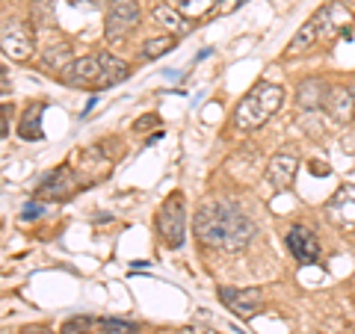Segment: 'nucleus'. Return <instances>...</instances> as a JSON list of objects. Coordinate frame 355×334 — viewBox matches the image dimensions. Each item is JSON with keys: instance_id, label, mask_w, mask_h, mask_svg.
I'll return each mask as SVG.
<instances>
[{"instance_id": "nucleus-1", "label": "nucleus", "mask_w": 355, "mask_h": 334, "mask_svg": "<svg viewBox=\"0 0 355 334\" xmlns=\"http://www.w3.org/2000/svg\"><path fill=\"white\" fill-rule=\"evenodd\" d=\"M193 231L202 246L222 252H240L254 240V222L234 202L222 198H210L196 210Z\"/></svg>"}, {"instance_id": "nucleus-2", "label": "nucleus", "mask_w": 355, "mask_h": 334, "mask_svg": "<svg viewBox=\"0 0 355 334\" xmlns=\"http://www.w3.org/2000/svg\"><path fill=\"white\" fill-rule=\"evenodd\" d=\"M284 104V89L275 83H258L249 89V95L243 98L234 109V121L240 130H258L270 121Z\"/></svg>"}, {"instance_id": "nucleus-3", "label": "nucleus", "mask_w": 355, "mask_h": 334, "mask_svg": "<svg viewBox=\"0 0 355 334\" xmlns=\"http://www.w3.org/2000/svg\"><path fill=\"white\" fill-rule=\"evenodd\" d=\"M184 231H187V204L181 193H172L163 202L160 213H157V234L166 240V246L178 249L184 243Z\"/></svg>"}, {"instance_id": "nucleus-4", "label": "nucleus", "mask_w": 355, "mask_h": 334, "mask_svg": "<svg viewBox=\"0 0 355 334\" xmlns=\"http://www.w3.org/2000/svg\"><path fill=\"white\" fill-rule=\"evenodd\" d=\"M60 80L71 89H104V65H101V53L95 57H80L74 60L69 69L60 74Z\"/></svg>"}, {"instance_id": "nucleus-5", "label": "nucleus", "mask_w": 355, "mask_h": 334, "mask_svg": "<svg viewBox=\"0 0 355 334\" xmlns=\"http://www.w3.org/2000/svg\"><path fill=\"white\" fill-rule=\"evenodd\" d=\"M139 24V3L137 0H113L107 12L104 36L107 42H121L128 33Z\"/></svg>"}, {"instance_id": "nucleus-6", "label": "nucleus", "mask_w": 355, "mask_h": 334, "mask_svg": "<svg viewBox=\"0 0 355 334\" xmlns=\"http://www.w3.org/2000/svg\"><path fill=\"white\" fill-rule=\"evenodd\" d=\"M219 302L225 305L231 314L249 319L254 314H261L263 293L258 290V287H222V290H219Z\"/></svg>"}, {"instance_id": "nucleus-7", "label": "nucleus", "mask_w": 355, "mask_h": 334, "mask_svg": "<svg viewBox=\"0 0 355 334\" xmlns=\"http://www.w3.org/2000/svg\"><path fill=\"white\" fill-rule=\"evenodd\" d=\"M0 44H3V53L9 60H27L33 48H36V36H33V30L24 21H3Z\"/></svg>"}, {"instance_id": "nucleus-8", "label": "nucleus", "mask_w": 355, "mask_h": 334, "mask_svg": "<svg viewBox=\"0 0 355 334\" xmlns=\"http://www.w3.org/2000/svg\"><path fill=\"white\" fill-rule=\"evenodd\" d=\"M323 216L329 219V225H335L338 231H355V186H340L335 195L326 202Z\"/></svg>"}, {"instance_id": "nucleus-9", "label": "nucleus", "mask_w": 355, "mask_h": 334, "mask_svg": "<svg viewBox=\"0 0 355 334\" xmlns=\"http://www.w3.org/2000/svg\"><path fill=\"white\" fill-rule=\"evenodd\" d=\"M287 249H291L296 263H317L320 261V240L314 237V231L305 225H296L287 231Z\"/></svg>"}, {"instance_id": "nucleus-10", "label": "nucleus", "mask_w": 355, "mask_h": 334, "mask_svg": "<svg viewBox=\"0 0 355 334\" xmlns=\"http://www.w3.org/2000/svg\"><path fill=\"white\" fill-rule=\"evenodd\" d=\"M77 184H80V177H77L69 166H60V169H53L51 175H44L42 177V184L36 193L42 198H65V195H71Z\"/></svg>"}, {"instance_id": "nucleus-11", "label": "nucleus", "mask_w": 355, "mask_h": 334, "mask_svg": "<svg viewBox=\"0 0 355 334\" xmlns=\"http://www.w3.org/2000/svg\"><path fill=\"white\" fill-rule=\"evenodd\" d=\"M293 177H296V157H291V154H275L270 166H266V181L275 189H291Z\"/></svg>"}, {"instance_id": "nucleus-12", "label": "nucleus", "mask_w": 355, "mask_h": 334, "mask_svg": "<svg viewBox=\"0 0 355 334\" xmlns=\"http://www.w3.org/2000/svg\"><path fill=\"white\" fill-rule=\"evenodd\" d=\"M326 109H329V116L335 121H349L355 116V98H352V92H349V89H343V86L329 89Z\"/></svg>"}, {"instance_id": "nucleus-13", "label": "nucleus", "mask_w": 355, "mask_h": 334, "mask_svg": "<svg viewBox=\"0 0 355 334\" xmlns=\"http://www.w3.org/2000/svg\"><path fill=\"white\" fill-rule=\"evenodd\" d=\"M326 98H329V86L320 80V77H311V80H302L299 83V107L302 109H314L320 104H326Z\"/></svg>"}, {"instance_id": "nucleus-14", "label": "nucleus", "mask_w": 355, "mask_h": 334, "mask_svg": "<svg viewBox=\"0 0 355 334\" xmlns=\"http://www.w3.org/2000/svg\"><path fill=\"white\" fill-rule=\"evenodd\" d=\"M101 65H104V89L125 83L130 77V65L121 62L119 57H113V53H107V51H101Z\"/></svg>"}, {"instance_id": "nucleus-15", "label": "nucleus", "mask_w": 355, "mask_h": 334, "mask_svg": "<svg viewBox=\"0 0 355 334\" xmlns=\"http://www.w3.org/2000/svg\"><path fill=\"white\" fill-rule=\"evenodd\" d=\"M154 18H157L163 27H169L172 33H190V18H184L172 3H160L154 9Z\"/></svg>"}, {"instance_id": "nucleus-16", "label": "nucleus", "mask_w": 355, "mask_h": 334, "mask_svg": "<svg viewBox=\"0 0 355 334\" xmlns=\"http://www.w3.org/2000/svg\"><path fill=\"white\" fill-rule=\"evenodd\" d=\"M42 62L48 65V69H53L57 74H62V71L74 62V60H71V48H69V44H57V48H51L48 53H44Z\"/></svg>"}, {"instance_id": "nucleus-17", "label": "nucleus", "mask_w": 355, "mask_h": 334, "mask_svg": "<svg viewBox=\"0 0 355 334\" xmlns=\"http://www.w3.org/2000/svg\"><path fill=\"white\" fill-rule=\"evenodd\" d=\"M169 3H172L184 18H198V15L210 12L214 0H169Z\"/></svg>"}, {"instance_id": "nucleus-18", "label": "nucleus", "mask_w": 355, "mask_h": 334, "mask_svg": "<svg viewBox=\"0 0 355 334\" xmlns=\"http://www.w3.org/2000/svg\"><path fill=\"white\" fill-rule=\"evenodd\" d=\"M39 118H42V107H30L27 116H24V125H21V137L24 139H42Z\"/></svg>"}, {"instance_id": "nucleus-19", "label": "nucleus", "mask_w": 355, "mask_h": 334, "mask_svg": "<svg viewBox=\"0 0 355 334\" xmlns=\"http://www.w3.org/2000/svg\"><path fill=\"white\" fill-rule=\"evenodd\" d=\"M175 48V36L169 33V36H157V39H148L146 44H142V51H146V57H163V53H169Z\"/></svg>"}, {"instance_id": "nucleus-20", "label": "nucleus", "mask_w": 355, "mask_h": 334, "mask_svg": "<svg viewBox=\"0 0 355 334\" xmlns=\"http://www.w3.org/2000/svg\"><path fill=\"white\" fill-rule=\"evenodd\" d=\"M95 326L104 334H133L137 331V326H133V322H125V319H95Z\"/></svg>"}, {"instance_id": "nucleus-21", "label": "nucleus", "mask_w": 355, "mask_h": 334, "mask_svg": "<svg viewBox=\"0 0 355 334\" xmlns=\"http://www.w3.org/2000/svg\"><path fill=\"white\" fill-rule=\"evenodd\" d=\"M92 326H95V319L74 317V319H69V322H65L60 334H89V328H92Z\"/></svg>"}, {"instance_id": "nucleus-22", "label": "nucleus", "mask_w": 355, "mask_h": 334, "mask_svg": "<svg viewBox=\"0 0 355 334\" xmlns=\"http://www.w3.org/2000/svg\"><path fill=\"white\" fill-rule=\"evenodd\" d=\"M42 204H36V202H30V204H24V210H21V216H24V219H39L42 216Z\"/></svg>"}, {"instance_id": "nucleus-23", "label": "nucleus", "mask_w": 355, "mask_h": 334, "mask_svg": "<svg viewBox=\"0 0 355 334\" xmlns=\"http://www.w3.org/2000/svg\"><path fill=\"white\" fill-rule=\"evenodd\" d=\"M157 121H160L157 116H142V118L137 121V130H148L151 125H157Z\"/></svg>"}, {"instance_id": "nucleus-24", "label": "nucleus", "mask_w": 355, "mask_h": 334, "mask_svg": "<svg viewBox=\"0 0 355 334\" xmlns=\"http://www.w3.org/2000/svg\"><path fill=\"white\" fill-rule=\"evenodd\" d=\"M181 334H216L214 328H207V326H187Z\"/></svg>"}, {"instance_id": "nucleus-25", "label": "nucleus", "mask_w": 355, "mask_h": 334, "mask_svg": "<svg viewBox=\"0 0 355 334\" xmlns=\"http://www.w3.org/2000/svg\"><path fill=\"white\" fill-rule=\"evenodd\" d=\"M311 172H314V175H320V177H326L331 169H329L326 163H317V160H314V163H311Z\"/></svg>"}, {"instance_id": "nucleus-26", "label": "nucleus", "mask_w": 355, "mask_h": 334, "mask_svg": "<svg viewBox=\"0 0 355 334\" xmlns=\"http://www.w3.org/2000/svg\"><path fill=\"white\" fill-rule=\"evenodd\" d=\"M21 334H51V331L44 328V326H30V328H24Z\"/></svg>"}, {"instance_id": "nucleus-27", "label": "nucleus", "mask_w": 355, "mask_h": 334, "mask_svg": "<svg viewBox=\"0 0 355 334\" xmlns=\"http://www.w3.org/2000/svg\"><path fill=\"white\" fill-rule=\"evenodd\" d=\"M69 3H74V6H101V0H69Z\"/></svg>"}, {"instance_id": "nucleus-28", "label": "nucleus", "mask_w": 355, "mask_h": 334, "mask_svg": "<svg viewBox=\"0 0 355 334\" xmlns=\"http://www.w3.org/2000/svg\"><path fill=\"white\" fill-rule=\"evenodd\" d=\"M9 137V107H3V139Z\"/></svg>"}, {"instance_id": "nucleus-29", "label": "nucleus", "mask_w": 355, "mask_h": 334, "mask_svg": "<svg viewBox=\"0 0 355 334\" xmlns=\"http://www.w3.org/2000/svg\"><path fill=\"white\" fill-rule=\"evenodd\" d=\"M335 3H340V6H347V9H355V0H335Z\"/></svg>"}]
</instances>
